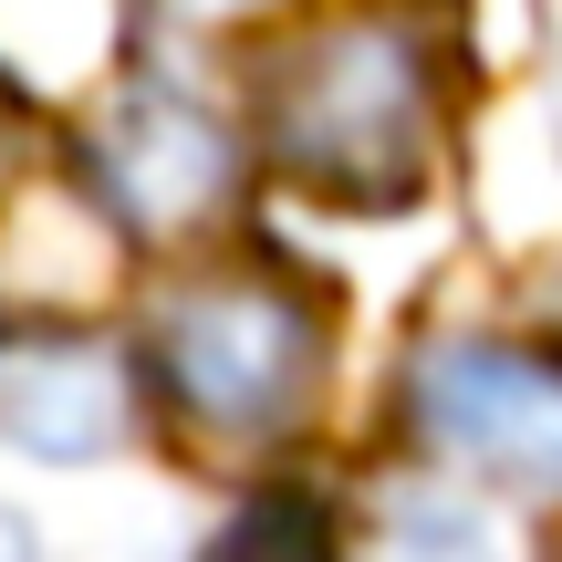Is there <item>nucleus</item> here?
I'll return each instance as SVG.
<instances>
[{
  "label": "nucleus",
  "mask_w": 562,
  "mask_h": 562,
  "mask_svg": "<svg viewBox=\"0 0 562 562\" xmlns=\"http://www.w3.org/2000/svg\"><path fill=\"white\" fill-rule=\"evenodd\" d=\"M271 167L344 209H406L438 178V63L396 21L302 32L261 83Z\"/></svg>",
  "instance_id": "f257e3e1"
},
{
  "label": "nucleus",
  "mask_w": 562,
  "mask_h": 562,
  "mask_svg": "<svg viewBox=\"0 0 562 562\" xmlns=\"http://www.w3.org/2000/svg\"><path fill=\"white\" fill-rule=\"evenodd\" d=\"M157 375L188 427L261 448L281 427H302L323 396V313L292 281H261V271L188 281L157 313Z\"/></svg>",
  "instance_id": "f03ea898"
},
{
  "label": "nucleus",
  "mask_w": 562,
  "mask_h": 562,
  "mask_svg": "<svg viewBox=\"0 0 562 562\" xmlns=\"http://www.w3.org/2000/svg\"><path fill=\"white\" fill-rule=\"evenodd\" d=\"M417 427L448 459L521 490H562V364L521 344H438L417 364Z\"/></svg>",
  "instance_id": "7ed1b4c3"
},
{
  "label": "nucleus",
  "mask_w": 562,
  "mask_h": 562,
  "mask_svg": "<svg viewBox=\"0 0 562 562\" xmlns=\"http://www.w3.org/2000/svg\"><path fill=\"white\" fill-rule=\"evenodd\" d=\"M94 178H104V209H115L125 229L178 240L209 209H229L240 146H229V125L209 115V104L167 94V83H136V94H115L104 125H94Z\"/></svg>",
  "instance_id": "20e7f679"
},
{
  "label": "nucleus",
  "mask_w": 562,
  "mask_h": 562,
  "mask_svg": "<svg viewBox=\"0 0 562 562\" xmlns=\"http://www.w3.org/2000/svg\"><path fill=\"white\" fill-rule=\"evenodd\" d=\"M0 438L32 459H104L125 438V364L83 334H0Z\"/></svg>",
  "instance_id": "39448f33"
},
{
  "label": "nucleus",
  "mask_w": 562,
  "mask_h": 562,
  "mask_svg": "<svg viewBox=\"0 0 562 562\" xmlns=\"http://www.w3.org/2000/svg\"><path fill=\"white\" fill-rule=\"evenodd\" d=\"M375 562H501V542L480 531V510H459V501H438V490H417V501L385 510Z\"/></svg>",
  "instance_id": "423d86ee"
},
{
  "label": "nucleus",
  "mask_w": 562,
  "mask_h": 562,
  "mask_svg": "<svg viewBox=\"0 0 562 562\" xmlns=\"http://www.w3.org/2000/svg\"><path fill=\"white\" fill-rule=\"evenodd\" d=\"M209 562H334V542H323L313 501H261V510H240V521L209 542Z\"/></svg>",
  "instance_id": "0eeeda50"
},
{
  "label": "nucleus",
  "mask_w": 562,
  "mask_h": 562,
  "mask_svg": "<svg viewBox=\"0 0 562 562\" xmlns=\"http://www.w3.org/2000/svg\"><path fill=\"white\" fill-rule=\"evenodd\" d=\"M0 562H42V531H32V521H21V510H11V501H0Z\"/></svg>",
  "instance_id": "6e6552de"
},
{
  "label": "nucleus",
  "mask_w": 562,
  "mask_h": 562,
  "mask_svg": "<svg viewBox=\"0 0 562 562\" xmlns=\"http://www.w3.org/2000/svg\"><path fill=\"white\" fill-rule=\"evenodd\" d=\"M11 157H21V104H11V83H0V178H11Z\"/></svg>",
  "instance_id": "1a4fd4ad"
}]
</instances>
